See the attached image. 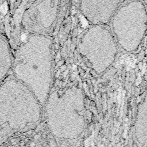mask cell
Wrapping results in <instances>:
<instances>
[{
    "instance_id": "obj_1",
    "label": "cell",
    "mask_w": 147,
    "mask_h": 147,
    "mask_svg": "<svg viewBox=\"0 0 147 147\" xmlns=\"http://www.w3.org/2000/svg\"><path fill=\"white\" fill-rule=\"evenodd\" d=\"M133 136L136 147H147V91L138 105Z\"/></svg>"
},
{
    "instance_id": "obj_2",
    "label": "cell",
    "mask_w": 147,
    "mask_h": 147,
    "mask_svg": "<svg viewBox=\"0 0 147 147\" xmlns=\"http://www.w3.org/2000/svg\"><path fill=\"white\" fill-rule=\"evenodd\" d=\"M144 1V4H145V7H146V9H147V1Z\"/></svg>"
}]
</instances>
